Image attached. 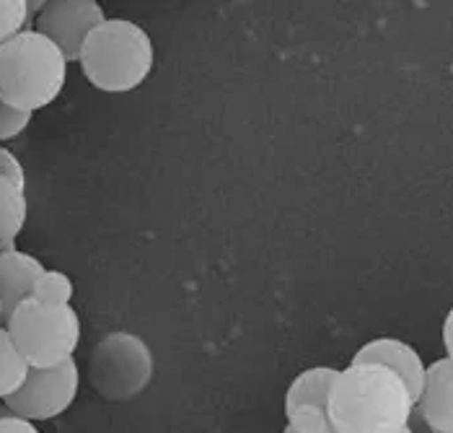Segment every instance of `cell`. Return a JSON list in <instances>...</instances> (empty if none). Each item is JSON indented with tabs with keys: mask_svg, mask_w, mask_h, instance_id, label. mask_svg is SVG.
Masks as SVG:
<instances>
[{
	"mask_svg": "<svg viewBox=\"0 0 453 433\" xmlns=\"http://www.w3.org/2000/svg\"><path fill=\"white\" fill-rule=\"evenodd\" d=\"M415 413L407 384L379 363H349L340 368L329 392L334 433H402Z\"/></svg>",
	"mask_w": 453,
	"mask_h": 433,
	"instance_id": "6da1fadb",
	"label": "cell"
},
{
	"mask_svg": "<svg viewBox=\"0 0 453 433\" xmlns=\"http://www.w3.org/2000/svg\"><path fill=\"white\" fill-rule=\"evenodd\" d=\"M150 35L130 19H104L81 47L78 66L86 81L104 94H130L153 71Z\"/></svg>",
	"mask_w": 453,
	"mask_h": 433,
	"instance_id": "7a4b0ae2",
	"label": "cell"
},
{
	"mask_svg": "<svg viewBox=\"0 0 453 433\" xmlns=\"http://www.w3.org/2000/svg\"><path fill=\"white\" fill-rule=\"evenodd\" d=\"M68 81V60L35 29L0 44V102L24 112L52 104Z\"/></svg>",
	"mask_w": 453,
	"mask_h": 433,
	"instance_id": "3957f363",
	"label": "cell"
},
{
	"mask_svg": "<svg viewBox=\"0 0 453 433\" xmlns=\"http://www.w3.org/2000/svg\"><path fill=\"white\" fill-rule=\"evenodd\" d=\"M5 329L32 368L70 361L81 343V317L73 306H50L35 298L5 320Z\"/></svg>",
	"mask_w": 453,
	"mask_h": 433,
	"instance_id": "277c9868",
	"label": "cell"
},
{
	"mask_svg": "<svg viewBox=\"0 0 453 433\" xmlns=\"http://www.w3.org/2000/svg\"><path fill=\"white\" fill-rule=\"evenodd\" d=\"M156 361L148 343L133 332L102 337L88 359V384L106 402H130L148 390Z\"/></svg>",
	"mask_w": 453,
	"mask_h": 433,
	"instance_id": "5b68a950",
	"label": "cell"
},
{
	"mask_svg": "<svg viewBox=\"0 0 453 433\" xmlns=\"http://www.w3.org/2000/svg\"><path fill=\"white\" fill-rule=\"evenodd\" d=\"M81 371L78 363L65 361L52 368H29L24 387L5 399L8 410L24 421H52L63 415L78 398Z\"/></svg>",
	"mask_w": 453,
	"mask_h": 433,
	"instance_id": "8992f818",
	"label": "cell"
},
{
	"mask_svg": "<svg viewBox=\"0 0 453 433\" xmlns=\"http://www.w3.org/2000/svg\"><path fill=\"white\" fill-rule=\"evenodd\" d=\"M104 19V8L96 0H50L36 13L35 32L47 36L68 63H78L83 42Z\"/></svg>",
	"mask_w": 453,
	"mask_h": 433,
	"instance_id": "52a82bcc",
	"label": "cell"
},
{
	"mask_svg": "<svg viewBox=\"0 0 453 433\" xmlns=\"http://www.w3.org/2000/svg\"><path fill=\"white\" fill-rule=\"evenodd\" d=\"M340 368L314 366L301 371L285 392V421L293 433H334L329 421V392Z\"/></svg>",
	"mask_w": 453,
	"mask_h": 433,
	"instance_id": "ba28073f",
	"label": "cell"
},
{
	"mask_svg": "<svg viewBox=\"0 0 453 433\" xmlns=\"http://www.w3.org/2000/svg\"><path fill=\"white\" fill-rule=\"evenodd\" d=\"M349 363H379V366L391 368L407 384L410 395L415 398V405H418L427 366L410 343H404L399 337H376V340L360 345Z\"/></svg>",
	"mask_w": 453,
	"mask_h": 433,
	"instance_id": "9c48e42d",
	"label": "cell"
},
{
	"mask_svg": "<svg viewBox=\"0 0 453 433\" xmlns=\"http://www.w3.org/2000/svg\"><path fill=\"white\" fill-rule=\"evenodd\" d=\"M418 413L433 433H453V361L438 359L427 366L418 398Z\"/></svg>",
	"mask_w": 453,
	"mask_h": 433,
	"instance_id": "30bf717a",
	"label": "cell"
},
{
	"mask_svg": "<svg viewBox=\"0 0 453 433\" xmlns=\"http://www.w3.org/2000/svg\"><path fill=\"white\" fill-rule=\"evenodd\" d=\"M44 265L35 254L21 252V250H5L0 252V301H3V314L5 320L32 298L36 281L44 275Z\"/></svg>",
	"mask_w": 453,
	"mask_h": 433,
	"instance_id": "8fae6325",
	"label": "cell"
},
{
	"mask_svg": "<svg viewBox=\"0 0 453 433\" xmlns=\"http://www.w3.org/2000/svg\"><path fill=\"white\" fill-rule=\"evenodd\" d=\"M29 213L27 189L16 182L0 177V252L16 250V239L24 231Z\"/></svg>",
	"mask_w": 453,
	"mask_h": 433,
	"instance_id": "7c38bea8",
	"label": "cell"
},
{
	"mask_svg": "<svg viewBox=\"0 0 453 433\" xmlns=\"http://www.w3.org/2000/svg\"><path fill=\"white\" fill-rule=\"evenodd\" d=\"M29 368L32 366L19 353V348L13 345L8 329L0 327V402H5L11 395H16L24 387V382L29 376Z\"/></svg>",
	"mask_w": 453,
	"mask_h": 433,
	"instance_id": "4fadbf2b",
	"label": "cell"
},
{
	"mask_svg": "<svg viewBox=\"0 0 453 433\" xmlns=\"http://www.w3.org/2000/svg\"><path fill=\"white\" fill-rule=\"evenodd\" d=\"M42 3H29V0H0V44L16 35L32 29L29 21L39 13Z\"/></svg>",
	"mask_w": 453,
	"mask_h": 433,
	"instance_id": "5bb4252c",
	"label": "cell"
},
{
	"mask_svg": "<svg viewBox=\"0 0 453 433\" xmlns=\"http://www.w3.org/2000/svg\"><path fill=\"white\" fill-rule=\"evenodd\" d=\"M73 296H75V286L68 273L63 270H44V275L36 281L35 293H32L35 301L50 304V306H73L70 304Z\"/></svg>",
	"mask_w": 453,
	"mask_h": 433,
	"instance_id": "9a60e30c",
	"label": "cell"
},
{
	"mask_svg": "<svg viewBox=\"0 0 453 433\" xmlns=\"http://www.w3.org/2000/svg\"><path fill=\"white\" fill-rule=\"evenodd\" d=\"M32 117H35V112H24V109L0 102V143L19 138L32 125Z\"/></svg>",
	"mask_w": 453,
	"mask_h": 433,
	"instance_id": "2e32d148",
	"label": "cell"
},
{
	"mask_svg": "<svg viewBox=\"0 0 453 433\" xmlns=\"http://www.w3.org/2000/svg\"><path fill=\"white\" fill-rule=\"evenodd\" d=\"M0 177L16 182L19 187L27 189V169H24V164L13 156V151H8L5 145H0Z\"/></svg>",
	"mask_w": 453,
	"mask_h": 433,
	"instance_id": "e0dca14e",
	"label": "cell"
},
{
	"mask_svg": "<svg viewBox=\"0 0 453 433\" xmlns=\"http://www.w3.org/2000/svg\"><path fill=\"white\" fill-rule=\"evenodd\" d=\"M0 433H42L36 429V423L32 421H24L19 415H11L5 421H0Z\"/></svg>",
	"mask_w": 453,
	"mask_h": 433,
	"instance_id": "ac0fdd59",
	"label": "cell"
},
{
	"mask_svg": "<svg viewBox=\"0 0 453 433\" xmlns=\"http://www.w3.org/2000/svg\"><path fill=\"white\" fill-rule=\"evenodd\" d=\"M443 348H446V359L453 361V306L443 320Z\"/></svg>",
	"mask_w": 453,
	"mask_h": 433,
	"instance_id": "d6986e66",
	"label": "cell"
},
{
	"mask_svg": "<svg viewBox=\"0 0 453 433\" xmlns=\"http://www.w3.org/2000/svg\"><path fill=\"white\" fill-rule=\"evenodd\" d=\"M410 433H433L430 429H427V423L422 421V415L418 413V407H415V413H412V418H410Z\"/></svg>",
	"mask_w": 453,
	"mask_h": 433,
	"instance_id": "ffe728a7",
	"label": "cell"
},
{
	"mask_svg": "<svg viewBox=\"0 0 453 433\" xmlns=\"http://www.w3.org/2000/svg\"><path fill=\"white\" fill-rule=\"evenodd\" d=\"M11 415H13V413L8 410V405H5V402H0V421H5V418H11Z\"/></svg>",
	"mask_w": 453,
	"mask_h": 433,
	"instance_id": "44dd1931",
	"label": "cell"
},
{
	"mask_svg": "<svg viewBox=\"0 0 453 433\" xmlns=\"http://www.w3.org/2000/svg\"><path fill=\"white\" fill-rule=\"evenodd\" d=\"M3 322H5V314H3V301H0V327H3Z\"/></svg>",
	"mask_w": 453,
	"mask_h": 433,
	"instance_id": "7402d4cb",
	"label": "cell"
},
{
	"mask_svg": "<svg viewBox=\"0 0 453 433\" xmlns=\"http://www.w3.org/2000/svg\"><path fill=\"white\" fill-rule=\"evenodd\" d=\"M282 433H293V431H290V429H285V431H282Z\"/></svg>",
	"mask_w": 453,
	"mask_h": 433,
	"instance_id": "603a6c76",
	"label": "cell"
},
{
	"mask_svg": "<svg viewBox=\"0 0 453 433\" xmlns=\"http://www.w3.org/2000/svg\"><path fill=\"white\" fill-rule=\"evenodd\" d=\"M402 433H410V429H407V431H402Z\"/></svg>",
	"mask_w": 453,
	"mask_h": 433,
	"instance_id": "cb8c5ba5",
	"label": "cell"
}]
</instances>
